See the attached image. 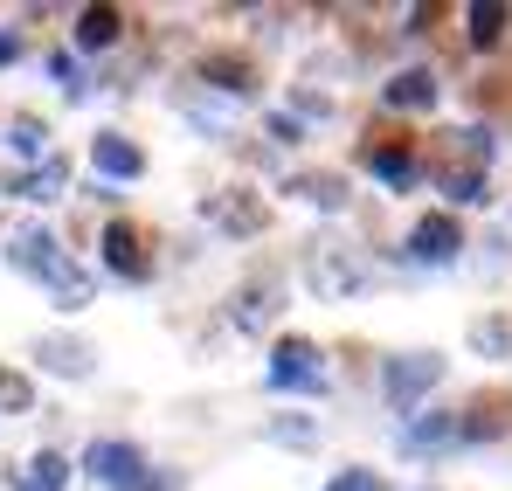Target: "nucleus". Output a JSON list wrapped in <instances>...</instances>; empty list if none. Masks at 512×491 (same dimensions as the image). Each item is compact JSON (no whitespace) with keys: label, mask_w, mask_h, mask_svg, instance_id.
Masks as SVG:
<instances>
[{"label":"nucleus","mask_w":512,"mask_h":491,"mask_svg":"<svg viewBox=\"0 0 512 491\" xmlns=\"http://www.w3.org/2000/svg\"><path fill=\"white\" fill-rule=\"evenodd\" d=\"M77 35H84L90 49H104V42H111V35H118V14H111V7H90L84 21H77Z\"/></svg>","instance_id":"f8f14e48"},{"label":"nucleus","mask_w":512,"mask_h":491,"mask_svg":"<svg viewBox=\"0 0 512 491\" xmlns=\"http://www.w3.org/2000/svg\"><path fill=\"white\" fill-rule=\"evenodd\" d=\"M90 471L111 491H139V450H132V443H97V450H90Z\"/></svg>","instance_id":"20e7f679"},{"label":"nucleus","mask_w":512,"mask_h":491,"mask_svg":"<svg viewBox=\"0 0 512 491\" xmlns=\"http://www.w3.org/2000/svg\"><path fill=\"white\" fill-rule=\"evenodd\" d=\"M457 249H464L457 215H423V222H416V236H409V256H416V263H450Z\"/></svg>","instance_id":"7ed1b4c3"},{"label":"nucleus","mask_w":512,"mask_h":491,"mask_svg":"<svg viewBox=\"0 0 512 491\" xmlns=\"http://www.w3.org/2000/svg\"><path fill=\"white\" fill-rule=\"evenodd\" d=\"M270 381H277V388H298V395H319V388H326V374H319V346H305V339H284V346H277V367H270Z\"/></svg>","instance_id":"f03ea898"},{"label":"nucleus","mask_w":512,"mask_h":491,"mask_svg":"<svg viewBox=\"0 0 512 491\" xmlns=\"http://www.w3.org/2000/svg\"><path fill=\"white\" fill-rule=\"evenodd\" d=\"M63 478H70V471H63V457H35V471H28V491H56Z\"/></svg>","instance_id":"dca6fc26"},{"label":"nucleus","mask_w":512,"mask_h":491,"mask_svg":"<svg viewBox=\"0 0 512 491\" xmlns=\"http://www.w3.org/2000/svg\"><path fill=\"white\" fill-rule=\"evenodd\" d=\"M436 381H443V360H436V353H402V360H388V374H381V388H388L395 409H409V402L429 395Z\"/></svg>","instance_id":"f257e3e1"},{"label":"nucleus","mask_w":512,"mask_h":491,"mask_svg":"<svg viewBox=\"0 0 512 491\" xmlns=\"http://www.w3.org/2000/svg\"><path fill=\"white\" fill-rule=\"evenodd\" d=\"M201 70H208V77L222 83V90H250V70H243V63H229V56H208Z\"/></svg>","instance_id":"2eb2a0df"},{"label":"nucleus","mask_w":512,"mask_h":491,"mask_svg":"<svg viewBox=\"0 0 512 491\" xmlns=\"http://www.w3.org/2000/svg\"><path fill=\"white\" fill-rule=\"evenodd\" d=\"M443 443H464V422L457 415H423L402 429V450H443Z\"/></svg>","instance_id":"39448f33"},{"label":"nucleus","mask_w":512,"mask_h":491,"mask_svg":"<svg viewBox=\"0 0 512 491\" xmlns=\"http://www.w3.org/2000/svg\"><path fill=\"white\" fill-rule=\"evenodd\" d=\"M291 187H298L305 201H319V208H340V201H346V180H340V173H298Z\"/></svg>","instance_id":"9d476101"},{"label":"nucleus","mask_w":512,"mask_h":491,"mask_svg":"<svg viewBox=\"0 0 512 491\" xmlns=\"http://www.w3.org/2000/svg\"><path fill=\"white\" fill-rule=\"evenodd\" d=\"M367 166H374L388 187H409V180H416V153H409V146H374Z\"/></svg>","instance_id":"6e6552de"},{"label":"nucleus","mask_w":512,"mask_h":491,"mask_svg":"<svg viewBox=\"0 0 512 491\" xmlns=\"http://www.w3.org/2000/svg\"><path fill=\"white\" fill-rule=\"evenodd\" d=\"M7 56H14V42H7V35H0V63H7Z\"/></svg>","instance_id":"6ab92c4d"},{"label":"nucleus","mask_w":512,"mask_h":491,"mask_svg":"<svg viewBox=\"0 0 512 491\" xmlns=\"http://www.w3.org/2000/svg\"><path fill=\"white\" fill-rule=\"evenodd\" d=\"M388 104H395V111H429V104H436V77H429V70L395 77V83H388Z\"/></svg>","instance_id":"423d86ee"},{"label":"nucleus","mask_w":512,"mask_h":491,"mask_svg":"<svg viewBox=\"0 0 512 491\" xmlns=\"http://www.w3.org/2000/svg\"><path fill=\"white\" fill-rule=\"evenodd\" d=\"M97 166H104V173H125V180H132V173H139V146H125V139H97Z\"/></svg>","instance_id":"9b49d317"},{"label":"nucleus","mask_w":512,"mask_h":491,"mask_svg":"<svg viewBox=\"0 0 512 491\" xmlns=\"http://www.w3.org/2000/svg\"><path fill=\"white\" fill-rule=\"evenodd\" d=\"M42 353H49V367H56V374H84V367H90L84 346H70V339H49Z\"/></svg>","instance_id":"4468645a"},{"label":"nucleus","mask_w":512,"mask_h":491,"mask_svg":"<svg viewBox=\"0 0 512 491\" xmlns=\"http://www.w3.org/2000/svg\"><path fill=\"white\" fill-rule=\"evenodd\" d=\"M450 201H485V173H450Z\"/></svg>","instance_id":"f3484780"},{"label":"nucleus","mask_w":512,"mask_h":491,"mask_svg":"<svg viewBox=\"0 0 512 491\" xmlns=\"http://www.w3.org/2000/svg\"><path fill=\"white\" fill-rule=\"evenodd\" d=\"M208 215L229 222V229H263V208H256V201H215Z\"/></svg>","instance_id":"ddd939ff"},{"label":"nucleus","mask_w":512,"mask_h":491,"mask_svg":"<svg viewBox=\"0 0 512 491\" xmlns=\"http://www.w3.org/2000/svg\"><path fill=\"white\" fill-rule=\"evenodd\" d=\"M464 21H471V42H478V49H492V42L506 35V7H499V0H478Z\"/></svg>","instance_id":"1a4fd4ad"},{"label":"nucleus","mask_w":512,"mask_h":491,"mask_svg":"<svg viewBox=\"0 0 512 491\" xmlns=\"http://www.w3.org/2000/svg\"><path fill=\"white\" fill-rule=\"evenodd\" d=\"M104 263H111L118 277H146V256H139V236H132L125 222H118V229L104 236Z\"/></svg>","instance_id":"0eeeda50"},{"label":"nucleus","mask_w":512,"mask_h":491,"mask_svg":"<svg viewBox=\"0 0 512 491\" xmlns=\"http://www.w3.org/2000/svg\"><path fill=\"white\" fill-rule=\"evenodd\" d=\"M326 491H381V478H374V471H346V478H333Z\"/></svg>","instance_id":"a211bd4d"}]
</instances>
